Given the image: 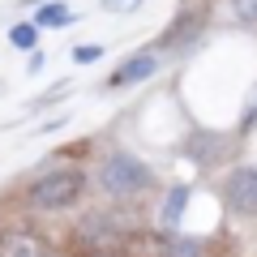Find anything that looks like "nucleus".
<instances>
[{"label": "nucleus", "mask_w": 257, "mask_h": 257, "mask_svg": "<svg viewBox=\"0 0 257 257\" xmlns=\"http://www.w3.org/2000/svg\"><path fill=\"white\" fill-rule=\"evenodd\" d=\"M82 189H86V176L77 172V167H60V172L39 176L26 197H30L35 210H69V206L82 197Z\"/></svg>", "instance_id": "nucleus-1"}, {"label": "nucleus", "mask_w": 257, "mask_h": 257, "mask_svg": "<svg viewBox=\"0 0 257 257\" xmlns=\"http://www.w3.org/2000/svg\"><path fill=\"white\" fill-rule=\"evenodd\" d=\"M150 167L133 155H107L99 167V189L107 197H138V193L150 189Z\"/></svg>", "instance_id": "nucleus-2"}, {"label": "nucleus", "mask_w": 257, "mask_h": 257, "mask_svg": "<svg viewBox=\"0 0 257 257\" xmlns=\"http://www.w3.org/2000/svg\"><path fill=\"white\" fill-rule=\"evenodd\" d=\"M227 202L236 214H257V167H236L227 176Z\"/></svg>", "instance_id": "nucleus-3"}, {"label": "nucleus", "mask_w": 257, "mask_h": 257, "mask_svg": "<svg viewBox=\"0 0 257 257\" xmlns=\"http://www.w3.org/2000/svg\"><path fill=\"white\" fill-rule=\"evenodd\" d=\"M120 253L124 257H172V240L163 231H128L120 240Z\"/></svg>", "instance_id": "nucleus-4"}, {"label": "nucleus", "mask_w": 257, "mask_h": 257, "mask_svg": "<svg viewBox=\"0 0 257 257\" xmlns=\"http://www.w3.org/2000/svg\"><path fill=\"white\" fill-rule=\"evenodd\" d=\"M0 257H47V244L39 231L30 227H13L0 236Z\"/></svg>", "instance_id": "nucleus-5"}, {"label": "nucleus", "mask_w": 257, "mask_h": 257, "mask_svg": "<svg viewBox=\"0 0 257 257\" xmlns=\"http://www.w3.org/2000/svg\"><path fill=\"white\" fill-rule=\"evenodd\" d=\"M159 69V60L150 52H142V56H128L124 64H120L116 73H111V86H133V82H146L150 73Z\"/></svg>", "instance_id": "nucleus-6"}, {"label": "nucleus", "mask_w": 257, "mask_h": 257, "mask_svg": "<svg viewBox=\"0 0 257 257\" xmlns=\"http://www.w3.org/2000/svg\"><path fill=\"white\" fill-rule=\"evenodd\" d=\"M73 22V13L64 9V5H43V9L35 13V26H47V30H60Z\"/></svg>", "instance_id": "nucleus-7"}, {"label": "nucleus", "mask_w": 257, "mask_h": 257, "mask_svg": "<svg viewBox=\"0 0 257 257\" xmlns=\"http://www.w3.org/2000/svg\"><path fill=\"white\" fill-rule=\"evenodd\" d=\"M184 206H189V189H184V184H176V189L167 193V202H163V223H167V227H172V223H180Z\"/></svg>", "instance_id": "nucleus-8"}, {"label": "nucleus", "mask_w": 257, "mask_h": 257, "mask_svg": "<svg viewBox=\"0 0 257 257\" xmlns=\"http://www.w3.org/2000/svg\"><path fill=\"white\" fill-rule=\"evenodd\" d=\"M35 35H39V26H35V22H22V26H13V30H9L13 47H35Z\"/></svg>", "instance_id": "nucleus-9"}, {"label": "nucleus", "mask_w": 257, "mask_h": 257, "mask_svg": "<svg viewBox=\"0 0 257 257\" xmlns=\"http://www.w3.org/2000/svg\"><path fill=\"white\" fill-rule=\"evenodd\" d=\"M231 13L248 26H257V0H231Z\"/></svg>", "instance_id": "nucleus-10"}, {"label": "nucleus", "mask_w": 257, "mask_h": 257, "mask_svg": "<svg viewBox=\"0 0 257 257\" xmlns=\"http://www.w3.org/2000/svg\"><path fill=\"white\" fill-rule=\"evenodd\" d=\"M99 56H103L99 43H82V47H73V60H77V64H90V60H99Z\"/></svg>", "instance_id": "nucleus-11"}, {"label": "nucleus", "mask_w": 257, "mask_h": 257, "mask_svg": "<svg viewBox=\"0 0 257 257\" xmlns=\"http://www.w3.org/2000/svg\"><path fill=\"white\" fill-rule=\"evenodd\" d=\"M172 257H202V244L197 240H180V244H172Z\"/></svg>", "instance_id": "nucleus-12"}, {"label": "nucleus", "mask_w": 257, "mask_h": 257, "mask_svg": "<svg viewBox=\"0 0 257 257\" xmlns=\"http://www.w3.org/2000/svg\"><path fill=\"white\" fill-rule=\"evenodd\" d=\"M142 0H103V9H111V13H133Z\"/></svg>", "instance_id": "nucleus-13"}, {"label": "nucleus", "mask_w": 257, "mask_h": 257, "mask_svg": "<svg viewBox=\"0 0 257 257\" xmlns=\"http://www.w3.org/2000/svg\"><path fill=\"white\" fill-rule=\"evenodd\" d=\"M77 257H124V253H116V248H82Z\"/></svg>", "instance_id": "nucleus-14"}, {"label": "nucleus", "mask_w": 257, "mask_h": 257, "mask_svg": "<svg viewBox=\"0 0 257 257\" xmlns=\"http://www.w3.org/2000/svg\"><path fill=\"white\" fill-rule=\"evenodd\" d=\"M253 124H257V99L248 103V111H244V128H253Z\"/></svg>", "instance_id": "nucleus-15"}]
</instances>
